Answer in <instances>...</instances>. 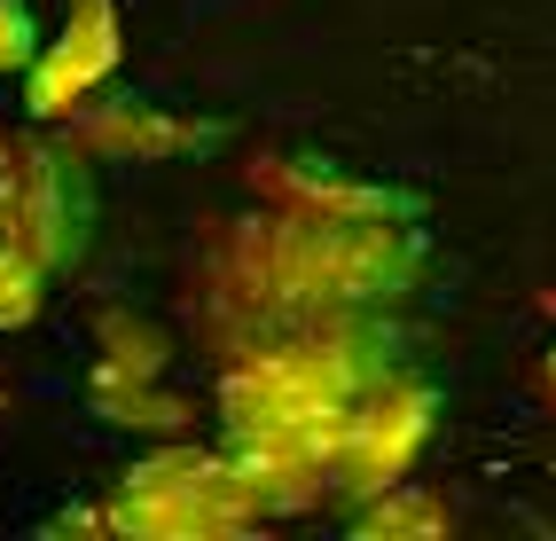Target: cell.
Listing matches in <instances>:
<instances>
[{"instance_id":"1","label":"cell","mask_w":556,"mask_h":541,"mask_svg":"<svg viewBox=\"0 0 556 541\" xmlns=\"http://www.w3.org/2000/svg\"><path fill=\"white\" fill-rule=\"evenodd\" d=\"M424 267L416 228H392V212H314L282 204L267 221H243L204 260V322L236 353L282 338L368 330V314L407 299Z\"/></svg>"},{"instance_id":"2","label":"cell","mask_w":556,"mask_h":541,"mask_svg":"<svg viewBox=\"0 0 556 541\" xmlns=\"http://www.w3.org/2000/svg\"><path fill=\"white\" fill-rule=\"evenodd\" d=\"M110 533H165V541H189V533H236L251 526L267 502H258L251 471L236 463V448H165V455H141L134 471L110 487Z\"/></svg>"},{"instance_id":"3","label":"cell","mask_w":556,"mask_h":541,"mask_svg":"<svg viewBox=\"0 0 556 541\" xmlns=\"http://www.w3.org/2000/svg\"><path fill=\"white\" fill-rule=\"evenodd\" d=\"M87 221H94V197H87L79 158L0 134V243L24 251L31 267L63 275L87 251Z\"/></svg>"},{"instance_id":"4","label":"cell","mask_w":556,"mask_h":541,"mask_svg":"<svg viewBox=\"0 0 556 541\" xmlns=\"http://www.w3.org/2000/svg\"><path fill=\"white\" fill-rule=\"evenodd\" d=\"M431 431H439V392L407 369H384L353 401L345 448H338V494H377V487L407 479V463L424 455Z\"/></svg>"},{"instance_id":"5","label":"cell","mask_w":556,"mask_h":541,"mask_svg":"<svg viewBox=\"0 0 556 541\" xmlns=\"http://www.w3.org/2000/svg\"><path fill=\"white\" fill-rule=\"evenodd\" d=\"M118 9L110 0H79V16H71L55 40L40 48V63L24 71V95H31V111L40 118H71V111H87V95L118 71Z\"/></svg>"},{"instance_id":"6","label":"cell","mask_w":556,"mask_h":541,"mask_svg":"<svg viewBox=\"0 0 556 541\" xmlns=\"http://www.w3.org/2000/svg\"><path fill=\"white\" fill-rule=\"evenodd\" d=\"M455 518H447V502H439L431 487H416V479H392V487H377L353 511V533H447Z\"/></svg>"},{"instance_id":"7","label":"cell","mask_w":556,"mask_h":541,"mask_svg":"<svg viewBox=\"0 0 556 541\" xmlns=\"http://www.w3.org/2000/svg\"><path fill=\"white\" fill-rule=\"evenodd\" d=\"M87 134L102 141V150H134V158H157V150H189V141H204V126H165L157 111H134V118H87Z\"/></svg>"},{"instance_id":"8","label":"cell","mask_w":556,"mask_h":541,"mask_svg":"<svg viewBox=\"0 0 556 541\" xmlns=\"http://www.w3.org/2000/svg\"><path fill=\"white\" fill-rule=\"evenodd\" d=\"M40 299H48V267H31L24 251L0 243V330H24L40 314Z\"/></svg>"},{"instance_id":"9","label":"cell","mask_w":556,"mask_h":541,"mask_svg":"<svg viewBox=\"0 0 556 541\" xmlns=\"http://www.w3.org/2000/svg\"><path fill=\"white\" fill-rule=\"evenodd\" d=\"M40 24H31V9L24 0H0V79H9V71H31L40 63Z\"/></svg>"},{"instance_id":"10","label":"cell","mask_w":556,"mask_h":541,"mask_svg":"<svg viewBox=\"0 0 556 541\" xmlns=\"http://www.w3.org/2000/svg\"><path fill=\"white\" fill-rule=\"evenodd\" d=\"M541 392H548V408H556V345L541 353Z\"/></svg>"}]
</instances>
